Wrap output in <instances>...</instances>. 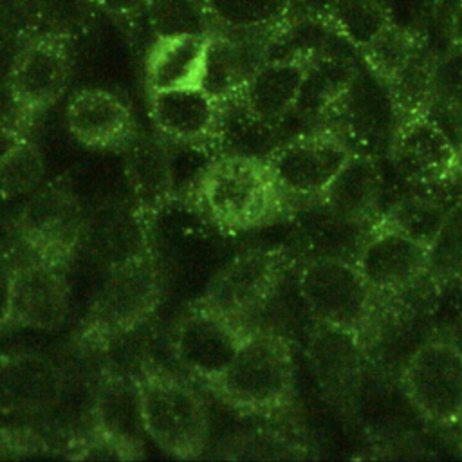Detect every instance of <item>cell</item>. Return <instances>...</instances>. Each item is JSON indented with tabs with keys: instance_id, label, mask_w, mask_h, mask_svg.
<instances>
[{
	"instance_id": "cell-20",
	"label": "cell",
	"mask_w": 462,
	"mask_h": 462,
	"mask_svg": "<svg viewBox=\"0 0 462 462\" xmlns=\"http://www.w3.org/2000/svg\"><path fill=\"white\" fill-rule=\"evenodd\" d=\"M307 359L323 393L336 404H346L356 395L365 372L366 339L354 330L314 321Z\"/></svg>"
},
{
	"instance_id": "cell-23",
	"label": "cell",
	"mask_w": 462,
	"mask_h": 462,
	"mask_svg": "<svg viewBox=\"0 0 462 462\" xmlns=\"http://www.w3.org/2000/svg\"><path fill=\"white\" fill-rule=\"evenodd\" d=\"M170 148L159 135L155 141L139 135L125 153L126 175L134 193V215L157 220L161 211L179 199L173 186Z\"/></svg>"
},
{
	"instance_id": "cell-28",
	"label": "cell",
	"mask_w": 462,
	"mask_h": 462,
	"mask_svg": "<svg viewBox=\"0 0 462 462\" xmlns=\"http://www.w3.org/2000/svg\"><path fill=\"white\" fill-rule=\"evenodd\" d=\"M426 280L439 289L462 283V199L448 208L428 242Z\"/></svg>"
},
{
	"instance_id": "cell-33",
	"label": "cell",
	"mask_w": 462,
	"mask_h": 462,
	"mask_svg": "<svg viewBox=\"0 0 462 462\" xmlns=\"http://www.w3.org/2000/svg\"><path fill=\"white\" fill-rule=\"evenodd\" d=\"M52 0H0V40L22 45L45 29Z\"/></svg>"
},
{
	"instance_id": "cell-18",
	"label": "cell",
	"mask_w": 462,
	"mask_h": 462,
	"mask_svg": "<svg viewBox=\"0 0 462 462\" xmlns=\"http://www.w3.org/2000/svg\"><path fill=\"white\" fill-rule=\"evenodd\" d=\"M395 171L411 184L435 186L453 177L460 166V146L426 112L404 117L392 141Z\"/></svg>"
},
{
	"instance_id": "cell-21",
	"label": "cell",
	"mask_w": 462,
	"mask_h": 462,
	"mask_svg": "<svg viewBox=\"0 0 462 462\" xmlns=\"http://www.w3.org/2000/svg\"><path fill=\"white\" fill-rule=\"evenodd\" d=\"M208 63V34L153 36L144 56L146 92L202 88Z\"/></svg>"
},
{
	"instance_id": "cell-30",
	"label": "cell",
	"mask_w": 462,
	"mask_h": 462,
	"mask_svg": "<svg viewBox=\"0 0 462 462\" xmlns=\"http://www.w3.org/2000/svg\"><path fill=\"white\" fill-rule=\"evenodd\" d=\"M61 457L74 462H135L146 455L144 442L87 422L65 440Z\"/></svg>"
},
{
	"instance_id": "cell-13",
	"label": "cell",
	"mask_w": 462,
	"mask_h": 462,
	"mask_svg": "<svg viewBox=\"0 0 462 462\" xmlns=\"http://www.w3.org/2000/svg\"><path fill=\"white\" fill-rule=\"evenodd\" d=\"M70 383L69 368L49 352H0V415L47 413L65 401Z\"/></svg>"
},
{
	"instance_id": "cell-25",
	"label": "cell",
	"mask_w": 462,
	"mask_h": 462,
	"mask_svg": "<svg viewBox=\"0 0 462 462\" xmlns=\"http://www.w3.org/2000/svg\"><path fill=\"white\" fill-rule=\"evenodd\" d=\"M43 175L42 150L32 130L9 114H0V199L25 197Z\"/></svg>"
},
{
	"instance_id": "cell-12",
	"label": "cell",
	"mask_w": 462,
	"mask_h": 462,
	"mask_svg": "<svg viewBox=\"0 0 462 462\" xmlns=\"http://www.w3.org/2000/svg\"><path fill=\"white\" fill-rule=\"evenodd\" d=\"M401 381L408 402L424 420L439 426L462 420V356L442 337L410 354Z\"/></svg>"
},
{
	"instance_id": "cell-5",
	"label": "cell",
	"mask_w": 462,
	"mask_h": 462,
	"mask_svg": "<svg viewBox=\"0 0 462 462\" xmlns=\"http://www.w3.org/2000/svg\"><path fill=\"white\" fill-rule=\"evenodd\" d=\"M13 242L29 256L70 271L85 236L87 217L69 175L42 180L11 218Z\"/></svg>"
},
{
	"instance_id": "cell-22",
	"label": "cell",
	"mask_w": 462,
	"mask_h": 462,
	"mask_svg": "<svg viewBox=\"0 0 462 462\" xmlns=\"http://www.w3.org/2000/svg\"><path fill=\"white\" fill-rule=\"evenodd\" d=\"M383 175L372 153L354 152L318 199L336 222L361 226L375 215Z\"/></svg>"
},
{
	"instance_id": "cell-26",
	"label": "cell",
	"mask_w": 462,
	"mask_h": 462,
	"mask_svg": "<svg viewBox=\"0 0 462 462\" xmlns=\"http://www.w3.org/2000/svg\"><path fill=\"white\" fill-rule=\"evenodd\" d=\"M307 446L292 433L278 428L256 426L227 433L209 455L211 460L229 462H267L309 458Z\"/></svg>"
},
{
	"instance_id": "cell-24",
	"label": "cell",
	"mask_w": 462,
	"mask_h": 462,
	"mask_svg": "<svg viewBox=\"0 0 462 462\" xmlns=\"http://www.w3.org/2000/svg\"><path fill=\"white\" fill-rule=\"evenodd\" d=\"M87 422L144 442L139 401L132 375L121 372L114 363L101 366L96 377Z\"/></svg>"
},
{
	"instance_id": "cell-31",
	"label": "cell",
	"mask_w": 462,
	"mask_h": 462,
	"mask_svg": "<svg viewBox=\"0 0 462 462\" xmlns=\"http://www.w3.org/2000/svg\"><path fill=\"white\" fill-rule=\"evenodd\" d=\"M426 40L408 29L392 22L372 43H368L361 54L370 74L383 85H388L420 51Z\"/></svg>"
},
{
	"instance_id": "cell-11",
	"label": "cell",
	"mask_w": 462,
	"mask_h": 462,
	"mask_svg": "<svg viewBox=\"0 0 462 462\" xmlns=\"http://www.w3.org/2000/svg\"><path fill=\"white\" fill-rule=\"evenodd\" d=\"M318 56L314 47H303L278 58L271 56L244 83L231 110H236L251 126L260 130L280 128L298 110Z\"/></svg>"
},
{
	"instance_id": "cell-32",
	"label": "cell",
	"mask_w": 462,
	"mask_h": 462,
	"mask_svg": "<svg viewBox=\"0 0 462 462\" xmlns=\"http://www.w3.org/2000/svg\"><path fill=\"white\" fill-rule=\"evenodd\" d=\"M146 16L153 36H206L213 29V22L204 0H150Z\"/></svg>"
},
{
	"instance_id": "cell-8",
	"label": "cell",
	"mask_w": 462,
	"mask_h": 462,
	"mask_svg": "<svg viewBox=\"0 0 462 462\" xmlns=\"http://www.w3.org/2000/svg\"><path fill=\"white\" fill-rule=\"evenodd\" d=\"M258 327L191 301L170 334V352L179 368L200 388L215 381Z\"/></svg>"
},
{
	"instance_id": "cell-17",
	"label": "cell",
	"mask_w": 462,
	"mask_h": 462,
	"mask_svg": "<svg viewBox=\"0 0 462 462\" xmlns=\"http://www.w3.org/2000/svg\"><path fill=\"white\" fill-rule=\"evenodd\" d=\"M426 242L381 220L361 244L354 263L377 296H390L426 278Z\"/></svg>"
},
{
	"instance_id": "cell-7",
	"label": "cell",
	"mask_w": 462,
	"mask_h": 462,
	"mask_svg": "<svg viewBox=\"0 0 462 462\" xmlns=\"http://www.w3.org/2000/svg\"><path fill=\"white\" fill-rule=\"evenodd\" d=\"M296 287L312 321L348 328L365 337L375 314L377 294L354 262L336 254L301 260Z\"/></svg>"
},
{
	"instance_id": "cell-10",
	"label": "cell",
	"mask_w": 462,
	"mask_h": 462,
	"mask_svg": "<svg viewBox=\"0 0 462 462\" xmlns=\"http://www.w3.org/2000/svg\"><path fill=\"white\" fill-rule=\"evenodd\" d=\"M146 103L155 135L171 148L211 153L222 146L231 106L204 87L146 92Z\"/></svg>"
},
{
	"instance_id": "cell-16",
	"label": "cell",
	"mask_w": 462,
	"mask_h": 462,
	"mask_svg": "<svg viewBox=\"0 0 462 462\" xmlns=\"http://www.w3.org/2000/svg\"><path fill=\"white\" fill-rule=\"evenodd\" d=\"M292 23L262 31H224L208 34V63L204 88L229 106L253 72L273 56L291 32Z\"/></svg>"
},
{
	"instance_id": "cell-35",
	"label": "cell",
	"mask_w": 462,
	"mask_h": 462,
	"mask_svg": "<svg viewBox=\"0 0 462 462\" xmlns=\"http://www.w3.org/2000/svg\"><path fill=\"white\" fill-rule=\"evenodd\" d=\"M61 448L45 431L29 424H0V460L52 457Z\"/></svg>"
},
{
	"instance_id": "cell-34",
	"label": "cell",
	"mask_w": 462,
	"mask_h": 462,
	"mask_svg": "<svg viewBox=\"0 0 462 462\" xmlns=\"http://www.w3.org/2000/svg\"><path fill=\"white\" fill-rule=\"evenodd\" d=\"M448 208L433 199L411 197L399 202L384 220L428 244Z\"/></svg>"
},
{
	"instance_id": "cell-6",
	"label": "cell",
	"mask_w": 462,
	"mask_h": 462,
	"mask_svg": "<svg viewBox=\"0 0 462 462\" xmlns=\"http://www.w3.org/2000/svg\"><path fill=\"white\" fill-rule=\"evenodd\" d=\"M72 65V34L61 23L47 25L18 45L5 83L11 116L18 125L32 130L63 97Z\"/></svg>"
},
{
	"instance_id": "cell-15",
	"label": "cell",
	"mask_w": 462,
	"mask_h": 462,
	"mask_svg": "<svg viewBox=\"0 0 462 462\" xmlns=\"http://www.w3.org/2000/svg\"><path fill=\"white\" fill-rule=\"evenodd\" d=\"M65 125L79 146L101 153L125 155L141 135L130 103L99 87L79 88L69 97Z\"/></svg>"
},
{
	"instance_id": "cell-19",
	"label": "cell",
	"mask_w": 462,
	"mask_h": 462,
	"mask_svg": "<svg viewBox=\"0 0 462 462\" xmlns=\"http://www.w3.org/2000/svg\"><path fill=\"white\" fill-rule=\"evenodd\" d=\"M70 303L69 269L22 251L13 282V328L58 330Z\"/></svg>"
},
{
	"instance_id": "cell-29",
	"label": "cell",
	"mask_w": 462,
	"mask_h": 462,
	"mask_svg": "<svg viewBox=\"0 0 462 462\" xmlns=\"http://www.w3.org/2000/svg\"><path fill=\"white\" fill-rule=\"evenodd\" d=\"M213 27L224 31H262L292 23L296 0H204Z\"/></svg>"
},
{
	"instance_id": "cell-39",
	"label": "cell",
	"mask_w": 462,
	"mask_h": 462,
	"mask_svg": "<svg viewBox=\"0 0 462 462\" xmlns=\"http://www.w3.org/2000/svg\"><path fill=\"white\" fill-rule=\"evenodd\" d=\"M449 42L455 49L462 51V0L458 2V5L455 7V11L451 13V20H449Z\"/></svg>"
},
{
	"instance_id": "cell-9",
	"label": "cell",
	"mask_w": 462,
	"mask_h": 462,
	"mask_svg": "<svg viewBox=\"0 0 462 462\" xmlns=\"http://www.w3.org/2000/svg\"><path fill=\"white\" fill-rule=\"evenodd\" d=\"M291 258L285 247H249L229 258L193 301L224 316L249 321L276 294Z\"/></svg>"
},
{
	"instance_id": "cell-27",
	"label": "cell",
	"mask_w": 462,
	"mask_h": 462,
	"mask_svg": "<svg viewBox=\"0 0 462 462\" xmlns=\"http://www.w3.org/2000/svg\"><path fill=\"white\" fill-rule=\"evenodd\" d=\"M321 18L330 31L357 51H363L393 22L384 0H328Z\"/></svg>"
},
{
	"instance_id": "cell-1",
	"label": "cell",
	"mask_w": 462,
	"mask_h": 462,
	"mask_svg": "<svg viewBox=\"0 0 462 462\" xmlns=\"http://www.w3.org/2000/svg\"><path fill=\"white\" fill-rule=\"evenodd\" d=\"M137 238L108 271L72 336L79 354L103 356L143 328L164 300V267L153 238L155 220L134 215Z\"/></svg>"
},
{
	"instance_id": "cell-14",
	"label": "cell",
	"mask_w": 462,
	"mask_h": 462,
	"mask_svg": "<svg viewBox=\"0 0 462 462\" xmlns=\"http://www.w3.org/2000/svg\"><path fill=\"white\" fill-rule=\"evenodd\" d=\"M352 153L337 135L316 128L280 143L265 159L282 189L294 200L319 199Z\"/></svg>"
},
{
	"instance_id": "cell-36",
	"label": "cell",
	"mask_w": 462,
	"mask_h": 462,
	"mask_svg": "<svg viewBox=\"0 0 462 462\" xmlns=\"http://www.w3.org/2000/svg\"><path fill=\"white\" fill-rule=\"evenodd\" d=\"M20 254L22 249L14 242L0 245V337L13 330V282Z\"/></svg>"
},
{
	"instance_id": "cell-4",
	"label": "cell",
	"mask_w": 462,
	"mask_h": 462,
	"mask_svg": "<svg viewBox=\"0 0 462 462\" xmlns=\"http://www.w3.org/2000/svg\"><path fill=\"white\" fill-rule=\"evenodd\" d=\"M240 417L280 419L294 404V357L287 336L256 328L229 366L202 388Z\"/></svg>"
},
{
	"instance_id": "cell-38",
	"label": "cell",
	"mask_w": 462,
	"mask_h": 462,
	"mask_svg": "<svg viewBox=\"0 0 462 462\" xmlns=\"http://www.w3.org/2000/svg\"><path fill=\"white\" fill-rule=\"evenodd\" d=\"M444 341H448L460 356H462V314L457 316L440 336Z\"/></svg>"
},
{
	"instance_id": "cell-37",
	"label": "cell",
	"mask_w": 462,
	"mask_h": 462,
	"mask_svg": "<svg viewBox=\"0 0 462 462\" xmlns=\"http://www.w3.org/2000/svg\"><path fill=\"white\" fill-rule=\"evenodd\" d=\"M103 14L112 18L121 29L132 32L139 20L146 16L150 0H90Z\"/></svg>"
},
{
	"instance_id": "cell-2",
	"label": "cell",
	"mask_w": 462,
	"mask_h": 462,
	"mask_svg": "<svg viewBox=\"0 0 462 462\" xmlns=\"http://www.w3.org/2000/svg\"><path fill=\"white\" fill-rule=\"evenodd\" d=\"M193 213L222 235L235 236L280 220L292 199L278 184L265 157L217 153L184 191Z\"/></svg>"
},
{
	"instance_id": "cell-3",
	"label": "cell",
	"mask_w": 462,
	"mask_h": 462,
	"mask_svg": "<svg viewBox=\"0 0 462 462\" xmlns=\"http://www.w3.org/2000/svg\"><path fill=\"white\" fill-rule=\"evenodd\" d=\"M130 375L144 435L177 460L202 458L209 442L211 413L197 383L152 354H143Z\"/></svg>"
}]
</instances>
